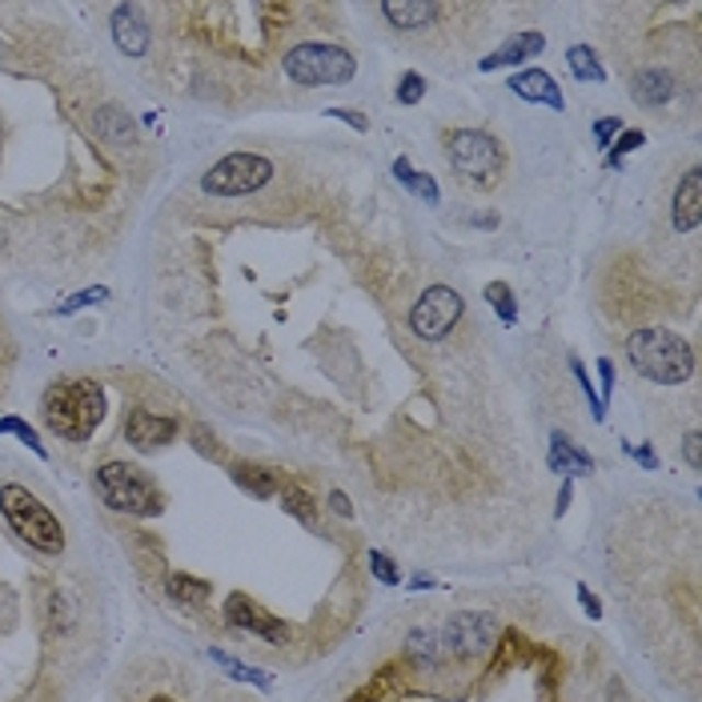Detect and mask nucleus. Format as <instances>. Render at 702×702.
I'll return each mask as SVG.
<instances>
[{
	"label": "nucleus",
	"instance_id": "nucleus-20",
	"mask_svg": "<svg viewBox=\"0 0 702 702\" xmlns=\"http://www.w3.org/2000/svg\"><path fill=\"white\" fill-rule=\"evenodd\" d=\"M566 65H570L574 81L582 84H602L607 81V69H602V60L590 45H570L566 48Z\"/></svg>",
	"mask_w": 702,
	"mask_h": 702
},
{
	"label": "nucleus",
	"instance_id": "nucleus-11",
	"mask_svg": "<svg viewBox=\"0 0 702 702\" xmlns=\"http://www.w3.org/2000/svg\"><path fill=\"white\" fill-rule=\"evenodd\" d=\"M225 619L234 622V626H241V631H253L258 638H265V643L273 646H281L290 638V626L281 619H273V614H265L261 607H253L246 595H234L225 602Z\"/></svg>",
	"mask_w": 702,
	"mask_h": 702
},
{
	"label": "nucleus",
	"instance_id": "nucleus-35",
	"mask_svg": "<svg viewBox=\"0 0 702 702\" xmlns=\"http://www.w3.org/2000/svg\"><path fill=\"white\" fill-rule=\"evenodd\" d=\"M699 445H702V433L699 430H691L687 438H682V457H687V466H691V469L702 466V450H699Z\"/></svg>",
	"mask_w": 702,
	"mask_h": 702
},
{
	"label": "nucleus",
	"instance_id": "nucleus-13",
	"mask_svg": "<svg viewBox=\"0 0 702 702\" xmlns=\"http://www.w3.org/2000/svg\"><path fill=\"white\" fill-rule=\"evenodd\" d=\"M510 93L530 101V105H551L554 113L566 109V97H562L558 81H554L546 69H526V72H514L510 77Z\"/></svg>",
	"mask_w": 702,
	"mask_h": 702
},
{
	"label": "nucleus",
	"instance_id": "nucleus-4",
	"mask_svg": "<svg viewBox=\"0 0 702 702\" xmlns=\"http://www.w3.org/2000/svg\"><path fill=\"white\" fill-rule=\"evenodd\" d=\"M93 486L101 494V502L117 514H133V518H157L165 510L161 490L152 486V478L145 469L129 466V462H105L97 466Z\"/></svg>",
	"mask_w": 702,
	"mask_h": 702
},
{
	"label": "nucleus",
	"instance_id": "nucleus-43",
	"mask_svg": "<svg viewBox=\"0 0 702 702\" xmlns=\"http://www.w3.org/2000/svg\"><path fill=\"white\" fill-rule=\"evenodd\" d=\"M0 246H4V229H0Z\"/></svg>",
	"mask_w": 702,
	"mask_h": 702
},
{
	"label": "nucleus",
	"instance_id": "nucleus-25",
	"mask_svg": "<svg viewBox=\"0 0 702 702\" xmlns=\"http://www.w3.org/2000/svg\"><path fill=\"white\" fill-rule=\"evenodd\" d=\"M0 433H12V438H21V442L29 445L36 457H48V450L41 445V433H36L24 418H12V414H9V418H0Z\"/></svg>",
	"mask_w": 702,
	"mask_h": 702
},
{
	"label": "nucleus",
	"instance_id": "nucleus-28",
	"mask_svg": "<svg viewBox=\"0 0 702 702\" xmlns=\"http://www.w3.org/2000/svg\"><path fill=\"white\" fill-rule=\"evenodd\" d=\"M646 145V137H643V129H622L619 137L610 140V149H607V165H622V157L631 149H643Z\"/></svg>",
	"mask_w": 702,
	"mask_h": 702
},
{
	"label": "nucleus",
	"instance_id": "nucleus-16",
	"mask_svg": "<svg viewBox=\"0 0 702 702\" xmlns=\"http://www.w3.org/2000/svg\"><path fill=\"white\" fill-rule=\"evenodd\" d=\"M382 16H386L398 33H414V29H430V24L442 16V4H433V0H386V4H382Z\"/></svg>",
	"mask_w": 702,
	"mask_h": 702
},
{
	"label": "nucleus",
	"instance_id": "nucleus-7",
	"mask_svg": "<svg viewBox=\"0 0 702 702\" xmlns=\"http://www.w3.org/2000/svg\"><path fill=\"white\" fill-rule=\"evenodd\" d=\"M445 149H450V161H454L457 177H466V181H474V185L494 181L498 169H502V161H506L502 145L482 129H454L450 137H445Z\"/></svg>",
	"mask_w": 702,
	"mask_h": 702
},
{
	"label": "nucleus",
	"instance_id": "nucleus-40",
	"mask_svg": "<svg viewBox=\"0 0 702 702\" xmlns=\"http://www.w3.org/2000/svg\"><path fill=\"white\" fill-rule=\"evenodd\" d=\"M394 177H398L401 185H410V181H414V169H410V161H406V157H398V161H394Z\"/></svg>",
	"mask_w": 702,
	"mask_h": 702
},
{
	"label": "nucleus",
	"instance_id": "nucleus-38",
	"mask_svg": "<svg viewBox=\"0 0 702 702\" xmlns=\"http://www.w3.org/2000/svg\"><path fill=\"white\" fill-rule=\"evenodd\" d=\"M329 506H333V514H338V518H353V506H350V498H346V494H341V490H333V494H329Z\"/></svg>",
	"mask_w": 702,
	"mask_h": 702
},
{
	"label": "nucleus",
	"instance_id": "nucleus-17",
	"mask_svg": "<svg viewBox=\"0 0 702 702\" xmlns=\"http://www.w3.org/2000/svg\"><path fill=\"white\" fill-rule=\"evenodd\" d=\"M631 97L638 101V105H667L670 97H675V77H670L667 69H643V72H634V81H631Z\"/></svg>",
	"mask_w": 702,
	"mask_h": 702
},
{
	"label": "nucleus",
	"instance_id": "nucleus-18",
	"mask_svg": "<svg viewBox=\"0 0 702 702\" xmlns=\"http://www.w3.org/2000/svg\"><path fill=\"white\" fill-rule=\"evenodd\" d=\"M93 129H97V137H105L109 145H133V140H137V125H133V117L121 105L97 109Z\"/></svg>",
	"mask_w": 702,
	"mask_h": 702
},
{
	"label": "nucleus",
	"instance_id": "nucleus-39",
	"mask_svg": "<svg viewBox=\"0 0 702 702\" xmlns=\"http://www.w3.org/2000/svg\"><path fill=\"white\" fill-rule=\"evenodd\" d=\"M578 598H582V607H586V614H590V619H598V614H602V607H598V598L590 595L586 586H578Z\"/></svg>",
	"mask_w": 702,
	"mask_h": 702
},
{
	"label": "nucleus",
	"instance_id": "nucleus-24",
	"mask_svg": "<svg viewBox=\"0 0 702 702\" xmlns=\"http://www.w3.org/2000/svg\"><path fill=\"white\" fill-rule=\"evenodd\" d=\"M410 655L421 658L426 667H433L438 655H442V638L433 631H426V626H418V631H410Z\"/></svg>",
	"mask_w": 702,
	"mask_h": 702
},
{
	"label": "nucleus",
	"instance_id": "nucleus-30",
	"mask_svg": "<svg viewBox=\"0 0 702 702\" xmlns=\"http://www.w3.org/2000/svg\"><path fill=\"white\" fill-rule=\"evenodd\" d=\"M213 658H217V663H222V667L229 670V675H234V679H241V682H261V687H270V679H265V675H258V670L241 667V663H237V658L222 655V650H213Z\"/></svg>",
	"mask_w": 702,
	"mask_h": 702
},
{
	"label": "nucleus",
	"instance_id": "nucleus-14",
	"mask_svg": "<svg viewBox=\"0 0 702 702\" xmlns=\"http://www.w3.org/2000/svg\"><path fill=\"white\" fill-rule=\"evenodd\" d=\"M702 217V173L699 169H687V177L675 189V201H670V222L679 234H694Z\"/></svg>",
	"mask_w": 702,
	"mask_h": 702
},
{
	"label": "nucleus",
	"instance_id": "nucleus-15",
	"mask_svg": "<svg viewBox=\"0 0 702 702\" xmlns=\"http://www.w3.org/2000/svg\"><path fill=\"white\" fill-rule=\"evenodd\" d=\"M539 53H546V36L534 33V29H522V33H514L510 41H506L498 53H490L486 60H478L482 72H494V69H514V65H522V60H534Z\"/></svg>",
	"mask_w": 702,
	"mask_h": 702
},
{
	"label": "nucleus",
	"instance_id": "nucleus-22",
	"mask_svg": "<svg viewBox=\"0 0 702 702\" xmlns=\"http://www.w3.org/2000/svg\"><path fill=\"white\" fill-rule=\"evenodd\" d=\"M486 302L494 305V314H498V321H502V326H514V321H518L514 290H510L506 281H494V285H486Z\"/></svg>",
	"mask_w": 702,
	"mask_h": 702
},
{
	"label": "nucleus",
	"instance_id": "nucleus-36",
	"mask_svg": "<svg viewBox=\"0 0 702 702\" xmlns=\"http://www.w3.org/2000/svg\"><path fill=\"white\" fill-rule=\"evenodd\" d=\"M329 117L346 121V125H353V129H358V133L370 129V121H365V113H353V109H329Z\"/></svg>",
	"mask_w": 702,
	"mask_h": 702
},
{
	"label": "nucleus",
	"instance_id": "nucleus-12",
	"mask_svg": "<svg viewBox=\"0 0 702 702\" xmlns=\"http://www.w3.org/2000/svg\"><path fill=\"white\" fill-rule=\"evenodd\" d=\"M113 41L125 57H145L149 53V21H145V9L140 4H117L113 9Z\"/></svg>",
	"mask_w": 702,
	"mask_h": 702
},
{
	"label": "nucleus",
	"instance_id": "nucleus-41",
	"mask_svg": "<svg viewBox=\"0 0 702 702\" xmlns=\"http://www.w3.org/2000/svg\"><path fill=\"white\" fill-rule=\"evenodd\" d=\"M634 457H638V462H643V466H650V469L658 466V457L650 454V450H634Z\"/></svg>",
	"mask_w": 702,
	"mask_h": 702
},
{
	"label": "nucleus",
	"instance_id": "nucleus-10",
	"mask_svg": "<svg viewBox=\"0 0 702 702\" xmlns=\"http://www.w3.org/2000/svg\"><path fill=\"white\" fill-rule=\"evenodd\" d=\"M177 418L173 414H149L140 410V406H133V410H125V438H129L133 450H140V454H157V450H165V445L177 438Z\"/></svg>",
	"mask_w": 702,
	"mask_h": 702
},
{
	"label": "nucleus",
	"instance_id": "nucleus-32",
	"mask_svg": "<svg viewBox=\"0 0 702 702\" xmlns=\"http://www.w3.org/2000/svg\"><path fill=\"white\" fill-rule=\"evenodd\" d=\"M410 189L418 193L421 201H426V205H438V201H442V193H438V181H433L430 173H414Z\"/></svg>",
	"mask_w": 702,
	"mask_h": 702
},
{
	"label": "nucleus",
	"instance_id": "nucleus-31",
	"mask_svg": "<svg viewBox=\"0 0 702 702\" xmlns=\"http://www.w3.org/2000/svg\"><path fill=\"white\" fill-rule=\"evenodd\" d=\"M570 370H574V377H578V386H582V394H586V401H590L595 418L602 421V401H598V394H595V386H590V377H586L582 362H578V358H570Z\"/></svg>",
	"mask_w": 702,
	"mask_h": 702
},
{
	"label": "nucleus",
	"instance_id": "nucleus-21",
	"mask_svg": "<svg viewBox=\"0 0 702 702\" xmlns=\"http://www.w3.org/2000/svg\"><path fill=\"white\" fill-rule=\"evenodd\" d=\"M234 478H237V486L241 490H249V494H258V498H273V474L270 469H261V466H249V462H241V466H234Z\"/></svg>",
	"mask_w": 702,
	"mask_h": 702
},
{
	"label": "nucleus",
	"instance_id": "nucleus-26",
	"mask_svg": "<svg viewBox=\"0 0 702 702\" xmlns=\"http://www.w3.org/2000/svg\"><path fill=\"white\" fill-rule=\"evenodd\" d=\"M281 506H285V510H290L293 518H297V522H302V526H309V530H317V506H314V498H309V494L305 490H290L285 494V498H281Z\"/></svg>",
	"mask_w": 702,
	"mask_h": 702
},
{
	"label": "nucleus",
	"instance_id": "nucleus-2",
	"mask_svg": "<svg viewBox=\"0 0 702 702\" xmlns=\"http://www.w3.org/2000/svg\"><path fill=\"white\" fill-rule=\"evenodd\" d=\"M626 358L655 386H682L694 374V350L675 329L663 326L634 329L631 338H626Z\"/></svg>",
	"mask_w": 702,
	"mask_h": 702
},
{
	"label": "nucleus",
	"instance_id": "nucleus-34",
	"mask_svg": "<svg viewBox=\"0 0 702 702\" xmlns=\"http://www.w3.org/2000/svg\"><path fill=\"white\" fill-rule=\"evenodd\" d=\"M370 566H374V578H382V582H398V566H394V558H386L382 551L370 554Z\"/></svg>",
	"mask_w": 702,
	"mask_h": 702
},
{
	"label": "nucleus",
	"instance_id": "nucleus-29",
	"mask_svg": "<svg viewBox=\"0 0 702 702\" xmlns=\"http://www.w3.org/2000/svg\"><path fill=\"white\" fill-rule=\"evenodd\" d=\"M421 97H426V77H418V72H401L398 105H418Z\"/></svg>",
	"mask_w": 702,
	"mask_h": 702
},
{
	"label": "nucleus",
	"instance_id": "nucleus-3",
	"mask_svg": "<svg viewBox=\"0 0 702 702\" xmlns=\"http://www.w3.org/2000/svg\"><path fill=\"white\" fill-rule=\"evenodd\" d=\"M0 518L12 526V534L29 542L36 554H60L65 551V526L33 490H24L16 482L0 486Z\"/></svg>",
	"mask_w": 702,
	"mask_h": 702
},
{
	"label": "nucleus",
	"instance_id": "nucleus-27",
	"mask_svg": "<svg viewBox=\"0 0 702 702\" xmlns=\"http://www.w3.org/2000/svg\"><path fill=\"white\" fill-rule=\"evenodd\" d=\"M101 302H109V290L105 285H93V290L65 297V302L57 305V317H69V314H77V309H89V305H101Z\"/></svg>",
	"mask_w": 702,
	"mask_h": 702
},
{
	"label": "nucleus",
	"instance_id": "nucleus-33",
	"mask_svg": "<svg viewBox=\"0 0 702 702\" xmlns=\"http://www.w3.org/2000/svg\"><path fill=\"white\" fill-rule=\"evenodd\" d=\"M622 133V121L619 117H598L595 121V140H598V149H610V140Z\"/></svg>",
	"mask_w": 702,
	"mask_h": 702
},
{
	"label": "nucleus",
	"instance_id": "nucleus-37",
	"mask_svg": "<svg viewBox=\"0 0 702 702\" xmlns=\"http://www.w3.org/2000/svg\"><path fill=\"white\" fill-rule=\"evenodd\" d=\"M598 377H602V394H598V401H607L610 389H614V362H610V358L598 362Z\"/></svg>",
	"mask_w": 702,
	"mask_h": 702
},
{
	"label": "nucleus",
	"instance_id": "nucleus-19",
	"mask_svg": "<svg viewBox=\"0 0 702 702\" xmlns=\"http://www.w3.org/2000/svg\"><path fill=\"white\" fill-rule=\"evenodd\" d=\"M551 469L554 474H566V482H570V478H578V474H590L595 462H590V454H582L578 445H570L566 433L554 430L551 433Z\"/></svg>",
	"mask_w": 702,
	"mask_h": 702
},
{
	"label": "nucleus",
	"instance_id": "nucleus-42",
	"mask_svg": "<svg viewBox=\"0 0 702 702\" xmlns=\"http://www.w3.org/2000/svg\"><path fill=\"white\" fill-rule=\"evenodd\" d=\"M566 506H570V482H566V486H562V494H558V514L566 510Z\"/></svg>",
	"mask_w": 702,
	"mask_h": 702
},
{
	"label": "nucleus",
	"instance_id": "nucleus-9",
	"mask_svg": "<svg viewBox=\"0 0 702 702\" xmlns=\"http://www.w3.org/2000/svg\"><path fill=\"white\" fill-rule=\"evenodd\" d=\"M494 634H498V626H494L490 614L457 610L442 626V650H450L457 658H478L494 646Z\"/></svg>",
	"mask_w": 702,
	"mask_h": 702
},
{
	"label": "nucleus",
	"instance_id": "nucleus-23",
	"mask_svg": "<svg viewBox=\"0 0 702 702\" xmlns=\"http://www.w3.org/2000/svg\"><path fill=\"white\" fill-rule=\"evenodd\" d=\"M165 590H169V598H177V602H205L210 598V582H193V578H185V574H173L169 582H165Z\"/></svg>",
	"mask_w": 702,
	"mask_h": 702
},
{
	"label": "nucleus",
	"instance_id": "nucleus-8",
	"mask_svg": "<svg viewBox=\"0 0 702 702\" xmlns=\"http://www.w3.org/2000/svg\"><path fill=\"white\" fill-rule=\"evenodd\" d=\"M466 314V302H462V293L450 290V285H430V290L421 293L418 302L410 309V329L418 333L421 341H442L450 329L462 321Z\"/></svg>",
	"mask_w": 702,
	"mask_h": 702
},
{
	"label": "nucleus",
	"instance_id": "nucleus-1",
	"mask_svg": "<svg viewBox=\"0 0 702 702\" xmlns=\"http://www.w3.org/2000/svg\"><path fill=\"white\" fill-rule=\"evenodd\" d=\"M105 386L93 377H60L41 398L45 430L60 442H89L105 421Z\"/></svg>",
	"mask_w": 702,
	"mask_h": 702
},
{
	"label": "nucleus",
	"instance_id": "nucleus-5",
	"mask_svg": "<svg viewBox=\"0 0 702 702\" xmlns=\"http://www.w3.org/2000/svg\"><path fill=\"white\" fill-rule=\"evenodd\" d=\"M281 69L293 84L302 89H321V84H350L358 77V60L341 45H321V41H305L293 45L281 60Z\"/></svg>",
	"mask_w": 702,
	"mask_h": 702
},
{
	"label": "nucleus",
	"instance_id": "nucleus-6",
	"mask_svg": "<svg viewBox=\"0 0 702 702\" xmlns=\"http://www.w3.org/2000/svg\"><path fill=\"white\" fill-rule=\"evenodd\" d=\"M273 181V161L261 152H225L222 161H213L201 173V193L205 197H253L258 189H265Z\"/></svg>",
	"mask_w": 702,
	"mask_h": 702
}]
</instances>
